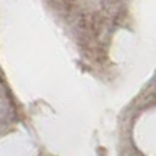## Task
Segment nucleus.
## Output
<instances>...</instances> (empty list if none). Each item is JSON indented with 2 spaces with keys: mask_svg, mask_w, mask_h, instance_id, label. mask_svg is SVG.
I'll return each mask as SVG.
<instances>
[]
</instances>
